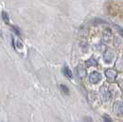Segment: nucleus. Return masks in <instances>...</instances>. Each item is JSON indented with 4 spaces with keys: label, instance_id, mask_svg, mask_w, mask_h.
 <instances>
[{
    "label": "nucleus",
    "instance_id": "f257e3e1",
    "mask_svg": "<svg viewBox=\"0 0 123 122\" xmlns=\"http://www.w3.org/2000/svg\"><path fill=\"white\" fill-rule=\"evenodd\" d=\"M99 96L103 103H106L111 99V92L106 86H102L99 90Z\"/></svg>",
    "mask_w": 123,
    "mask_h": 122
},
{
    "label": "nucleus",
    "instance_id": "f03ea898",
    "mask_svg": "<svg viewBox=\"0 0 123 122\" xmlns=\"http://www.w3.org/2000/svg\"><path fill=\"white\" fill-rule=\"evenodd\" d=\"M116 56V53L112 49H107L104 54V60L106 64H111Z\"/></svg>",
    "mask_w": 123,
    "mask_h": 122
},
{
    "label": "nucleus",
    "instance_id": "7ed1b4c3",
    "mask_svg": "<svg viewBox=\"0 0 123 122\" xmlns=\"http://www.w3.org/2000/svg\"><path fill=\"white\" fill-rule=\"evenodd\" d=\"M102 79V75L97 71H92L89 76V80L92 84H97Z\"/></svg>",
    "mask_w": 123,
    "mask_h": 122
},
{
    "label": "nucleus",
    "instance_id": "20e7f679",
    "mask_svg": "<svg viewBox=\"0 0 123 122\" xmlns=\"http://www.w3.org/2000/svg\"><path fill=\"white\" fill-rule=\"evenodd\" d=\"M117 70H115L113 68H108V69L105 70V77H106V79H107V80L109 82L115 81L116 79H117Z\"/></svg>",
    "mask_w": 123,
    "mask_h": 122
},
{
    "label": "nucleus",
    "instance_id": "39448f33",
    "mask_svg": "<svg viewBox=\"0 0 123 122\" xmlns=\"http://www.w3.org/2000/svg\"><path fill=\"white\" fill-rule=\"evenodd\" d=\"M77 75H78L79 79H84L87 76L86 68H85V67L83 65H81V64L78 65V67H77Z\"/></svg>",
    "mask_w": 123,
    "mask_h": 122
},
{
    "label": "nucleus",
    "instance_id": "423d86ee",
    "mask_svg": "<svg viewBox=\"0 0 123 122\" xmlns=\"http://www.w3.org/2000/svg\"><path fill=\"white\" fill-rule=\"evenodd\" d=\"M113 110L117 116H122L123 113V105L121 101H117L113 105Z\"/></svg>",
    "mask_w": 123,
    "mask_h": 122
},
{
    "label": "nucleus",
    "instance_id": "0eeeda50",
    "mask_svg": "<svg viewBox=\"0 0 123 122\" xmlns=\"http://www.w3.org/2000/svg\"><path fill=\"white\" fill-rule=\"evenodd\" d=\"M112 35V32H111L110 29H105L103 31V39L105 40V42H108L110 40V37Z\"/></svg>",
    "mask_w": 123,
    "mask_h": 122
},
{
    "label": "nucleus",
    "instance_id": "6e6552de",
    "mask_svg": "<svg viewBox=\"0 0 123 122\" xmlns=\"http://www.w3.org/2000/svg\"><path fill=\"white\" fill-rule=\"evenodd\" d=\"M63 72H64V74H65L67 77H68V78H70V79H72V78H73L72 71L69 69V67H68L67 65H65L64 67H63Z\"/></svg>",
    "mask_w": 123,
    "mask_h": 122
},
{
    "label": "nucleus",
    "instance_id": "1a4fd4ad",
    "mask_svg": "<svg viewBox=\"0 0 123 122\" xmlns=\"http://www.w3.org/2000/svg\"><path fill=\"white\" fill-rule=\"evenodd\" d=\"M85 64H86V66L88 67H95L96 65H97V61L95 60L93 57H91V58H89L88 60L85 62Z\"/></svg>",
    "mask_w": 123,
    "mask_h": 122
},
{
    "label": "nucleus",
    "instance_id": "9d476101",
    "mask_svg": "<svg viewBox=\"0 0 123 122\" xmlns=\"http://www.w3.org/2000/svg\"><path fill=\"white\" fill-rule=\"evenodd\" d=\"M122 44V38L120 36H116L114 39V45L116 47H119Z\"/></svg>",
    "mask_w": 123,
    "mask_h": 122
},
{
    "label": "nucleus",
    "instance_id": "9b49d317",
    "mask_svg": "<svg viewBox=\"0 0 123 122\" xmlns=\"http://www.w3.org/2000/svg\"><path fill=\"white\" fill-rule=\"evenodd\" d=\"M80 49L82 50L83 53H86L87 51H88V43H85V42H80Z\"/></svg>",
    "mask_w": 123,
    "mask_h": 122
},
{
    "label": "nucleus",
    "instance_id": "f8f14e48",
    "mask_svg": "<svg viewBox=\"0 0 123 122\" xmlns=\"http://www.w3.org/2000/svg\"><path fill=\"white\" fill-rule=\"evenodd\" d=\"M60 90H61L62 92L65 93V94H68V93H69L68 88L66 85H64V84H61V85H60Z\"/></svg>",
    "mask_w": 123,
    "mask_h": 122
},
{
    "label": "nucleus",
    "instance_id": "ddd939ff",
    "mask_svg": "<svg viewBox=\"0 0 123 122\" xmlns=\"http://www.w3.org/2000/svg\"><path fill=\"white\" fill-rule=\"evenodd\" d=\"M2 18H3V20H4L6 23H8V22H9L8 15H7V13L5 12V11H3V12H2Z\"/></svg>",
    "mask_w": 123,
    "mask_h": 122
},
{
    "label": "nucleus",
    "instance_id": "4468645a",
    "mask_svg": "<svg viewBox=\"0 0 123 122\" xmlns=\"http://www.w3.org/2000/svg\"><path fill=\"white\" fill-rule=\"evenodd\" d=\"M116 66H117V67H118V69H119V70L122 69L123 63H122V59H121V58H118V59L117 60V62H116Z\"/></svg>",
    "mask_w": 123,
    "mask_h": 122
},
{
    "label": "nucleus",
    "instance_id": "2eb2a0df",
    "mask_svg": "<svg viewBox=\"0 0 123 122\" xmlns=\"http://www.w3.org/2000/svg\"><path fill=\"white\" fill-rule=\"evenodd\" d=\"M103 120H104V122H113V120H112L107 115H104V116H103Z\"/></svg>",
    "mask_w": 123,
    "mask_h": 122
},
{
    "label": "nucleus",
    "instance_id": "dca6fc26",
    "mask_svg": "<svg viewBox=\"0 0 123 122\" xmlns=\"http://www.w3.org/2000/svg\"><path fill=\"white\" fill-rule=\"evenodd\" d=\"M96 48L98 49L99 51H103V50H104V49H105V45H102V44H99L98 46H96Z\"/></svg>",
    "mask_w": 123,
    "mask_h": 122
},
{
    "label": "nucleus",
    "instance_id": "f3484780",
    "mask_svg": "<svg viewBox=\"0 0 123 122\" xmlns=\"http://www.w3.org/2000/svg\"><path fill=\"white\" fill-rule=\"evenodd\" d=\"M17 46H18V48H19V49H21L22 47H23V45H22V43H20L19 41H18L17 42Z\"/></svg>",
    "mask_w": 123,
    "mask_h": 122
},
{
    "label": "nucleus",
    "instance_id": "a211bd4d",
    "mask_svg": "<svg viewBox=\"0 0 123 122\" xmlns=\"http://www.w3.org/2000/svg\"><path fill=\"white\" fill-rule=\"evenodd\" d=\"M13 30H15V32H16L18 35L20 34V33H19V30H18V29L17 28V27H13Z\"/></svg>",
    "mask_w": 123,
    "mask_h": 122
}]
</instances>
